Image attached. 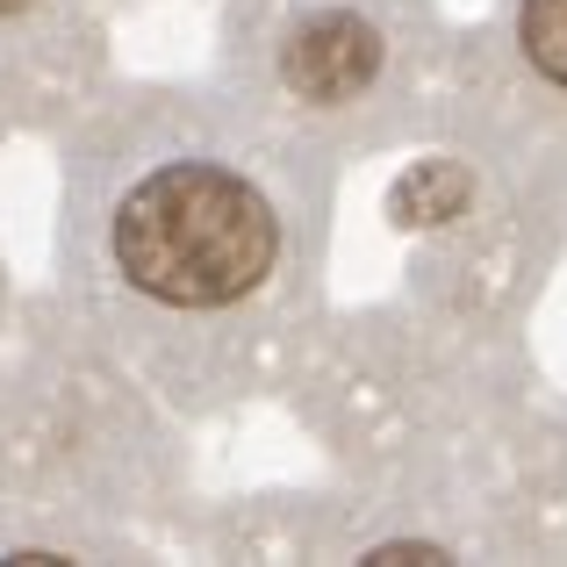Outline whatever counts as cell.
I'll list each match as a JSON object with an SVG mask.
<instances>
[{
  "label": "cell",
  "mask_w": 567,
  "mask_h": 567,
  "mask_svg": "<svg viewBox=\"0 0 567 567\" xmlns=\"http://www.w3.org/2000/svg\"><path fill=\"white\" fill-rule=\"evenodd\" d=\"M331 158L230 94L86 101L65 144L58 266L80 317L187 410L251 395L309 323Z\"/></svg>",
  "instance_id": "cell-1"
},
{
  "label": "cell",
  "mask_w": 567,
  "mask_h": 567,
  "mask_svg": "<svg viewBox=\"0 0 567 567\" xmlns=\"http://www.w3.org/2000/svg\"><path fill=\"white\" fill-rule=\"evenodd\" d=\"M439 65L431 0H230L223 94L317 158H346L424 115Z\"/></svg>",
  "instance_id": "cell-2"
},
{
  "label": "cell",
  "mask_w": 567,
  "mask_h": 567,
  "mask_svg": "<svg viewBox=\"0 0 567 567\" xmlns=\"http://www.w3.org/2000/svg\"><path fill=\"white\" fill-rule=\"evenodd\" d=\"M101 86V0H0V123L37 130Z\"/></svg>",
  "instance_id": "cell-3"
},
{
  "label": "cell",
  "mask_w": 567,
  "mask_h": 567,
  "mask_svg": "<svg viewBox=\"0 0 567 567\" xmlns=\"http://www.w3.org/2000/svg\"><path fill=\"white\" fill-rule=\"evenodd\" d=\"M488 137L511 158H567V0H511L488 72Z\"/></svg>",
  "instance_id": "cell-4"
}]
</instances>
